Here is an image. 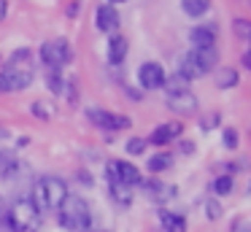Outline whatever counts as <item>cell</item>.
I'll use <instances>...</instances> for the list:
<instances>
[{
    "mask_svg": "<svg viewBox=\"0 0 251 232\" xmlns=\"http://www.w3.org/2000/svg\"><path fill=\"white\" fill-rule=\"evenodd\" d=\"M68 194H71V192H68L65 178H60V176H44V178H38V181H35L30 200H33V205L38 208V213L44 216L46 210H60V205L65 203Z\"/></svg>",
    "mask_w": 251,
    "mask_h": 232,
    "instance_id": "1",
    "label": "cell"
},
{
    "mask_svg": "<svg viewBox=\"0 0 251 232\" xmlns=\"http://www.w3.org/2000/svg\"><path fill=\"white\" fill-rule=\"evenodd\" d=\"M57 213H60V227L65 232H89V227H92L89 203L78 194H68Z\"/></svg>",
    "mask_w": 251,
    "mask_h": 232,
    "instance_id": "2",
    "label": "cell"
},
{
    "mask_svg": "<svg viewBox=\"0 0 251 232\" xmlns=\"http://www.w3.org/2000/svg\"><path fill=\"white\" fill-rule=\"evenodd\" d=\"M6 227L14 232H35L41 227V213L30 197H19L6 213Z\"/></svg>",
    "mask_w": 251,
    "mask_h": 232,
    "instance_id": "3",
    "label": "cell"
},
{
    "mask_svg": "<svg viewBox=\"0 0 251 232\" xmlns=\"http://www.w3.org/2000/svg\"><path fill=\"white\" fill-rule=\"evenodd\" d=\"M41 62L46 65V70H60L65 65L73 62V46L68 38H51V41H44L38 49Z\"/></svg>",
    "mask_w": 251,
    "mask_h": 232,
    "instance_id": "4",
    "label": "cell"
},
{
    "mask_svg": "<svg viewBox=\"0 0 251 232\" xmlns=\"http://www.w3.org/2000/svg\"><path fill=\"white\" fill-rule=\"evenodd\" d=\"M87 119L95 124V127L100 129H127L130 127V116H125V113H114V111H103V108H87Z\"/></svg>",
    "mask_w": 251,
    "mask_h": 232,
    "instance_id": "5",
    "label": "cell"
},
{
    "mask_svg": "<svg viewBox=\"0 0 251 232\" xmlns=\"http://www.w3.org/2000/svg\"><path fill=\"white\" fill-rule=\"evenodd\" d=\"M168 108H170V111H173L178 119L195 116L197 108H200V100H197L195 92L184 89V92H176V95H168Z\"/></svg>",
    "mask_w": 251,
    "mask_h": 232,
    "instance_id": "6",
    "label": "cell"
},
{
    "mask_svg": "<svg viewBox=\"0 0 251 232\" xmlns=\"http://www.w3.org/2000/svg\"><path fill=\"white\" fill-rule=\"evenodd\" d=\"M165 68L159 62H143L141 68H138V84H141V89L146 92H154V89H162L165 84Z\"/></svg>",
    "mask_w": 251,
    "mask_h": 232,
    "instance_id": "7",
    "label": "cell"
},
{
    "mask_svg": "<svg viewBox=\"0 0 251 232\" xmlns=\"http://www.w3.org/2000/svg\"><path fill=\"white\" fill-rule=\"evenodd\" d=\"M181 132H184V124H181V122H165V124H157V127L151 129V135L146 138V143H151V146H168L170 140H176Z\"/></svg>",
    "mask_w": 251,
    "mask_h": 232,
    "instance_id": "8",
    "label": "cell"
},
{
    "mask_svg": "<svg viewBox=\"0 0 251 232\" xmlns=\"http://www.w3.org/2000/svg\"><path fill=\"white\" fill-rule=\"evenodd\" d=\"M119 11H116V5L111 3H103L98 11H95V25H98L100 32H108V35H114L116 30H119Z\"/></svg>",
    "mask_w": 251,
    "mask_h": 232,
    "instance_id": "9",
    "label": "cell"
},
{
    "mask_svg": "<svg viewBox=\"0 0 251 232\" xmlns=\"http://www.w3.org/2000/svg\"><path fill=\"white\" fill-rule=\"evenodd\" d=\"M141 183H143V192H146V197L154 200V203H168V200L176 197V186L162 183L159 178H149V181H141Z\"/></svg>",
    "mask_w": 251,
    "mask_h": 232,
    "instance_id": "10",
    "label": "cell"
},
{
    "mask_svg": "<svg viewBox=\"0 0 251 232\" xmlns=\"http://www.w3.org/2000/svg\"><path fill=\"white\" fill-rule=\"evenodd\" d=\"M127 52H130V41H127L122 32H114V35L108 38V62L111 65H122L127 57Z\"/></svg>",
    "mask_w": 251,
    "mask_h": 232,
    "instance_id": "11",
    "label": "cell"
},
{
    "mask_svg": "<svg viewBox=\"0 0 251 232\" xmlns=\"http://www.w3.org/2000/svg\"><path fill=\"white\" fill-rule=\"evenodd\" d=\"M114 167H116V178H119V183H127V186L135 189L138 183L143 181V178H141V170H138L132 162H127V159H114Z\"/></svg>",
    "mask_w": 251,
    "mask_h": 232,
    "instance_id": "12",
    "label": "cell"
},
{
    "mask_svg": "<svg viewBox=\"0 0 251 232\" xmlns=\"http://www.w3.org/2000/svg\"><path fill=\"white\" fill-rule=\"evenodd\" d=\"M189 41H192V49H216V30L205 25L192 27Z\"/></svg>",
    "mask_w": 251,
    "mask_h": 232,
    "instance_id": "13",
    "label": "cell"
},
{
    "mask_svg": "<svg viewBox=\"0 0 251 232\" xmlns=\"http://www.w3.org/2000/svg\"><path fill=\"white\" fill-rule=\"evenodd\" d=\"M8 70H25V73H35V62H33V52L30 49H17V52H11V57H8L6 62Z\"/></svg>",
    "mask_w": 251,
    "mask_h": 232,
    "instance_id": "14",
    "label": "cell"
},
{
    "mask_svg": "<svg viewBox=\"0 0 251 232\" xmlns=\"http://www.w3.org/2000/svg\"><path fill=\"white\" fill-rule=\"evenodd\" d=\"M159 221H162V232H186V216L173 213V210H159Z\"/></svg>",
    "mask_w": 251,
    "mask_h": 232,
    "instance_id": "15",
    "label": "cell"
},
{
    "mask_svg": "<svg viewBox=\"0 0 251 232\" xmlns=\"http://www.w3.org/2000/svg\"><path fill=\"white\" fill-rule=\"evenodd\" d=\"M19 170H22V165H19V159L14 156V151L0 149V178H14Z\"/></svg>",
    "mask_w": 251,
    "mask_h": 232,
    "instance_id": "16",
    "label": "cell"
},
{
    "mask_svg": "<svg viewBox=\"0 0 251 232\" xmlns=\"http://www.w3.org/2000/svg\"><path fill=\"white\" fill-rule=\"evenodd\" d=\"M146 167L154 173V176H159V173H165V170L173 167V154H168V151H157V154L149 156Z\"/></svg>",
    "mask_w": 251,
    "mask_h": 232,
    "instance_id": "17",
    "label": "cell"
},
{
    "mask_svg": "<svg viewBox=\"0 0 251 232\" xmlns=\"http://www.w3.org/2000/svg\"><path fill=\"white\" fill-rule=\"evenodd\" d=\"M108 189H111V197H114L116 205H122V208H130L135 189L127 186V183H108Z\"/></svg>",
    "mask_w": 251,
    "mask_h": 232,
    "instance_id": "18",
    "label": "cell"
},
{
    "mask_svg": "<svg viewBox=\"0 0 251 232\" xmlns=\"http://www.w3.org/2000/svg\"><path fill=\"white\" fill-rule=\"evenodd\" d=\"M181 8H184L186 16L200 19V16H205L211 11V0H181Z\"/></svg>",
    "mask_w": 251,
    "mask_h": 232,
    "instance_id": "19",
    "label": "cell"
},
{
    "mask_svg": "<svg viewBox=\"0 0 251 232\" xmlns=\"http://www.w3.org/2000/svg\"><path fill=\"white\" fill-rule=\"evenodd\" d=\"M238 81H240L238 70L227 68V65H224V68L216 73V86H219V89H235V86H238Z\"/></svg>",
    "mask_w": 251,
    "mask_h": 232,
    "instance_id": "20",
    "label": "cell"
},
{
    "mask_svg": "<svg viewBox=\"0 0 251 232\" xmlns=\"http://www.w3.org/2000/svg\"><path fill=\"white\" fill-rule=\"evenodd\" d=\"M162 89L168 92V95H176V92H184V89H189V78H186V76H181L178 70H176L173 76H165Z\"/></svg>",
    "mask_w": 251,
    "mask_h": 232,
    "instance_id": "21",
    "label": "cell"
},
{
    "mask_svg": "<svg viewBox=\"0 0 251 232\" xmlns=\"http://www.w3.org/2000/svg\"><path fill=\"white\" fill-rule=\"evenodd\" d=\"M232 35L246 41V43H251V19H243V16L232 19Z\"/></svg>",
    "mask_w": 251,
    "mask_h": 232,
    "instance_id": "22",
    "label": "cell"
},
{
    "mask_svg": "<svg viewBox=\"0 0 251 232\" xmlns=\"http://www.w3.org/2000/svg\"><path fill=\"white\" fill-rule=\"evenodd\" d=\"M211 192L216 194V197H227V194L232 192V176H219L216 181L211 183Z\"/></svg>",
    "mask_w": 251,
    "mask_h": 232,
    "instance_id": "23",
    "label": "cell"
},
{
    "mask_svg": "<svg viewBox=\"0 0 251 232\" xmlns=\"http://www.w3.org/2000/svg\"><path fill=\"white\" fill-rule=\"evenodd\" d=\"M30 111H33V116L44 119V122H49V119H54V108H51V105H46L44 100H35L33 105H30Z\"/></svg>",
    "mask_w": 251,
    "mask_h": 232,
    "instance_id": "24",
    "label": "cell"
},
{
    "mask_svg": "<svg viewBox=\"0 0 251 232\" xmlns=\"http://www.w3.org/2000/svg\"><path fill=\"white\" fill-rule=\"evenodd\" d=\"M46 86H49L51 92H57V95H60L62 86H65V78L60 76V70H46Z\"/></svg>",
    "mask_w": 251,
    "mask_h": 232,
    "instance_id": "25",
    "label": "cell"
},
{
    "mask_svg": "<svg viewBox=\"0 0 251 232\" xmlns=\"http://www.w3.org/2000/svg\"><path fill=\"white\" fill-rule=\"evenodd\" d=\"M238 140H240V135H238V129H232V127H224L222 129V143H224V149H238Z\"/></svg>",
    "mask_w": 251,
    "mask_h": 232,
    "instance_id": "26",
    "label": "cell"
},
{
    "mask_svg": "<svg viewBox=\"0 0 251 232\" xmlns=\"http://www.w3.org/2000/svg\"><path fill=\"white\" fill-rule=\"evenodd\" d=\"M222 213H224V210H222V203H219L216 197H208V200H205V216H208V219L216 221V219H222Z\"/></svg>",
    "mask_w": 251,
    "mask_h": 232,
    "instance_id": "27",
    "label": "cell"
},
{
    "mask_svg": "<svg viewBox=\"0 0 251 232\" xmlns=\"http://www.w3.org/2000/svg\"><path fill=\"white\" fill-rule=\"evenodd\" d=\"M146 138H130L127 140V154H132V156H141L143 151H146Z\"/></svg>",
    "mask_w": 251,
    "mask_h": 232,
    "instance_id": "28",
    "label": "cell"
},
{
    "mask_svg": "<svg viewBox=\"0 0 251 232\" xmlns=\"http://www.w3.org/2000/svg\"><path fill=\"white\" fill-rule=\"evenodd\" d=\"M178 146H181V149H178L181 154H186V156H189V154H195V143H192V140H181Z\"/></svg>",
    "mask_w": 251,
    "mask_h": 232,
    "instance_id": "29",
    "label": "cell"
},
{
    "mask_svg": "<svg viewBox=\"0 0 251 232\" xmlns=\"http://www.w3.org/2000/svg\"><path fill=\"white\" fill-rule=\"evenodd\" d=\"M232 232H251V224H249V221H235V224H232Z\"/></svg>",
    "mask_w": 251,
    "mask_h": 232,
    "instance_id": "30",
    "label": "cell"
},
{
    "mask_svg": "<svg viewBox=\"0 0 251 232\" xmlns=\"http://www.w3.org/2000/svg\"><path fill=\"white\" fill-rule=\"evenodd\" d=\"M240 62H243V68H246V70H251V49H246V52H243Z\"/></svg>",
    "mask_w": 251,
    "mask_h": 232,
    "instance_id": "31",
    "label": "cell"
},
{
    "mask_svg": "<svg viewBox=\"0 0 251 232\" xmlns=\"http://www.w3.org/2000/svg\"><path fill=\"white\" fill-rule=\"evenodd\" d=\"M216 122H219V116L213 113V116H208L205 122H202V127H205V129H213V127H216Z\"/></svg>",
    "mask_w": 251,
    "mask_h": 232,
    "instance_id": "32",
    "label": "cell"
},
{
    "mask_svg": "<svg viewBox=\"0 0 251 232\" xmlns=\"http://www.w3.org/2000/svg\"><path fill=\"white\" fill-rule=\"evenodd\" d=\"M6 14H8V0H0V22L6 19Z\"/></svg>",
    "mask_w": 251,
    "mask_h": 232,
    "instance_id": "33",
    "label": "cell"
},
{
    "mask_svg": "<svg viewBox=\"0 0 251 232\" xmlns=\"http://www.w3.org/2000/svg\"><path fill=\"white\" fill-rule=\"evenodd\" d=\"M73 14H78V3H73V5H68V16H73Z\"/></svg>",
    "mask_w": 251,
    "mask_h": 232,
    "instance_id": "34",
    "label": "cell"
},
{
    "mask_svg": "<svg viewBox=\"0 0 251 232\" xmlns=\"http://www.w3.org/2000/svg\"><path fill=\"white\" fill-rule=\"evenodd\" d=\"M6 216V203H3V197H0V219Z\"/></svg>",
    "mask_w": 251,
    "mask_h": 232,
    "instance_id": "35",
    "label": "cell"
},
{
    "mask_svg": "<svg viewBox=\"0 0 251 232\" xmlns=\"http://www.w3.org/2000/svg\"><path fill=\"white\" fill-rule=\"evenodd\" d=\"M108 3H111V5H116V3H125V0H108Z\"/></svg>",
    "mask_w": 251,
    "mask_h": 232,
    "instance_id": "36",
    "label": "cell"
},
{
    "mask_svg": "<svg viewBox=\"0 0 251 232\" xmlns=\"http://www.w3.org/2000/svg\"><path fill=\"white\" fill-rule=\"evenodd\" d=\"M98 232H105V230H98Z\"/></svg>",
    "mask_w": 251,
    "mask_h": 232,
    "instance_id": "37",
    "label": "cell"
},
{
    "mask_svg": "<svg viewBox=\"0 0 251 232\" xmlns=\"http://www.w3.org/2000/svg\"><path fill=\"white\" fill-rule=\"evenodd\" d=\"M249 194H251V189H249Z\"/></svg>",
    "mask_w": 251,
    "mask_h": 232,
    "instance_id": "38",
    "label": "cell"
},
{
    "mask_svg": "<svg viewBox=\"0 0 251 232\" xmlns=\"http://www.w3.org/2000/svg\"><path fill=\"white\" fill-rule=\"evenodd\" d=\"M159 232H162V230H159Z\"/></svg>",
    "mask_w": 251,
    "mask_h": 232,
    "instance_id": "39",
    "label": "cell"
}]
</instances>
